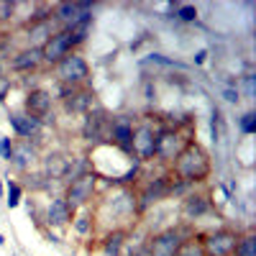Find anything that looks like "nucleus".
Instances as JSON below:
<instances>
[{"instance_id":"1","label":"nucleus","mask_w":256,"mask_h":256,"mask_svg":"<svg viewBox=\"0 0 256 256\" xmlns=\"http://www.w3.org/2000/svg\"><path fill=\"white\" fill-rule=\"evenodd\" d=\"M95 233H110V230H131L138 218V198L136 187H123V184H108L105 192H98V198L90 205Z\"/></svg>"},{"instance_id":"2","label":"nucleus","mask_w":256,"mask_h":256,"mask_svg":"<svg viewBox=\"0 0 256 256\" xmlns=\"http://www.w3.org/2000/svg\"><path fill=\"white\" fill-rule=\"evenodd\" d=\"M210 174H212V159L208 148L200 141L190 138L180 152V156L172 162V177L190 187H202L210 180Z\"/></svg>"},{"instance_id":"3","label":"nucleus","mask_w":256,"mask_h":256,"mask_svg":"<svg viewBox=\"0 0 256 256\" xmlns=\"http://www.w3.org/2000/svg\"><path fill=\"white\" fill-rule=\"evenodd\" d=\"M192 138V134L182 126H172V123H162L156 128V148H154V162L172 166V162L180 156V152L184 148V144Z\"/></svg>"},{"instance_id":"4","label":"nucleus","mask_w":256,"mask_h":256,"mask_svg":"<svg viewBox=\"0 0 256 256\" xmlns=\"http://www.w3.org/2000/svg\"><path fill=\"white\" fill-rule=\"evenodd\" d=\"M98 192H100V180L90 169V172H84V174H80V177H74V180H70L67 184H64V195L62 198L77 212L82 208H90L92 200L98 198Z\"/></svg>"},{"instance_id":"5","label":"nucleus","mask_w":256,"mask_h":256,"mask_svg":"<svg viewBox=\"0 0 256 256\" xmlns=\"http://www.w3.org/2000/svg\"><path fill=\"white\" fill-rule=\"evenodd\" d=\"M198 230H190L184 226H166L162 230H154L152 236L144 241V254L146 256H174L180 244Z\"/></svg>"},{"instance_id":"6","label":"nucleus","mask_w":256,"mask_h":256,"mask_svg":"<svg viewBox=\"0 0 256 256\" xmlns=\"http://www.w3.org/2000/svg\"><path fill=\"white\" fill-rule=\"evenodd\" d=\"M90 74H92L90 62L80 52H72L54 64V77H56L59 84H64V88H84V84L90 82Z\"/></svg>"},{"instance_id":"7","label":"nucleus","mask_w":256,"mask_h":256,"mask_svg":"<svg viewBox=\"0 0 256 256\" xmlns=\"http://www.w3.org/2000/svg\"><path fill=\"white\" fill-rule=\"evenodd\" d=\"M238 236H241V230L228 228V226L208 228V230L198 233L205 256H233V251H236V244H238Z\"/></svg>"},{"instance_id":"8","label":"nucleus","mask_w":256,"mask_h":256,"mask_svg":"<svg viewBox=\"0 0 256 256\" xmlns=\"http://www.w3.org/2000/svg\"><path fill=\"white\" fill-rule=\"evenodd\" d=\"M216 210V202H212L210 190H190L184 198H180V218L182 226H195L198 220L208 218L210 212Z\"/></svg>"},{"instance_id":"9","label":"nucleus","mask_w":256,"mask_h":256,"mask_svg":"<svg viewBox=\"0 0 256 256\" xmlns=\"http://www.w3.org/2000/svg\"><path fill=\"white\" fill-rule=\"evenodd\" d=\"M172 190H174V177L172 174H162L154 180H146L138 190H136V198H138V210L141 216L146 210H152L154 205L164 202L172 198Z\"/></svg>"},{"instance_id":"10","label":"nucleus","mask_w":256,"mask_h":256,"mask_svg":"<svg viewBox=\"0 0 256 256\" xmlns=\"http://www.w3.org/2000/svg\"><path fill=\"white\" fill-rule=\"evenodd\" d=\"M156 128L152 120H138L134 123V136H131V159L138 164L154 162V148H156Z\"/></svg>"},{"instance_id":"11","label":"nucleus","mask_w":256,"mask_h":256,"mask_svg":"<svg viewBox=\"0 0 256 256\" xmlns=\"http://www.w3.org/2000/svg\"><path fill=\"white\" fill-rule=\"evenodd\" d=\"M38 162H41V174H44L49 182H64V184L70 182L72 164H74V159L70 154H64V152H46Z\"/></svg>"},{"instance_id":"12","label":"nucleus","mask_w":256,"mask_h":256,"mask_svg":"<svg viewBox=\"0 0 256 256\" xmlns=\"http://www.w3.org/2000/svg\"><path fill=\"white\" fill-rule=\"evenodd\" d=\"M54 98L62 100L64 110L72 113V116H84L92 108V102H95V92L88 90V84H84V88H64V84H62V90Z\"/></svg>"},{"instance_id":"13","label":"nucleus","mask_w":256,"mask_h":256,"mask_svg":"<svg viewBox=\"0 0 256 256\" xmlns=\"http://www.w3.org/2000/svg\"><path fill=\"white\" fill-rule=\"evenodd\" d=\"M82 16H92V3L90 0H64V3L52 6V20L59 28H67Z\"/></svg>"},{"instance_id":"14","label":"nucleus","mask_w":256,"mask_h":256,"mask_svg":"<svg viewBox=\"0 0 256 256\" xmlns=\"http://www.w3.org/2000/svg\"><path fill=\"white\" fill-rule=\"evenodd\" d=\"M134 118L131 116H113L108 126V144L116 146L120 154L131 156V136H134Z\"/></svg>"},{"instance_id":"15","label":"nucleus","mask_w":256,"mask_h":256,"mask_svg":"<svg viewBox=\"0 0 256 256\" xmlns=\"http://www.w3.org/2000/svg\"><path fill=\"white\" fill-rule=\"evenodd\" d=\"M38 159H41V152H38V146H36V141H13V156H10V169L16 174H26V172H31V169L38 164Z\"/></svg>"},{"instance_id":"16","label":"nucleus","mask_w":256,"mask_h":256,"mask_svg":"<svg viewBox=\"0 0 256 256\" xmlns=\"http://www.w3.org/2000/svg\"><path fill=\"white\" fill-rule=\"evenodd\" d=\"M108 126L110 118L105 110H88L82 120V138L88 144H108Z\"/></svg>"},{"instance_id":"17","label":"nucleus","mask_w":256,"mask_h":256,"mask_svg":"<svg viewBox=\"0 0 256 256\" xmlns=\"http://www.w3.org/2000/svg\"><path fill=\"white\" fill-rule=\"evenodd\" d=\"M72 218H74V210L64 202V198L62 195H56V198H52L49 202H46V208H44V220L46 223V228H56V230H64V228H70L72 226Z\"/></svg>"},{"instance_id":"18","label":"nucleus","mask_w":256,"mask_h":256,"mask_svg":"<svg viewBox=\"0 0 256 256\" xmlns=\"http://www.w3.org/2000/svg\"><path fill=\"white\" fill-rule=\"evenodd\" d=\"M8 123H10V131L24 141H36L38 134L44 131V123L34 116H28V113H24V110H10Z\"/></svg>"},{"instance_id":"19","label":"nucleus","mask_w":256,"mask_h":256,"mask_svg":"<svg viewBox=\"0 0 256 256\" xmlns=\"http://www.w3.org/2000/svg\"><path fill=\"white\" fill-rule=\"evenodd\" d=\"M52 108H54V95L44 88H34L31 92H26V100H24V113L38 118L44 123L49 116H52Z\"/></svg>"},{"instance_id":"20","label":"nucleus","mask_w":256,"mask_h":256,"mask_svg":"<svg viewBox=\"0 0 256 256\" xmlns=\"http://www.w3.org/2000/svg\"><path fill=\"white\" fill-rule=\"evenodd\" d=\"M72 52H77L74 49V44H72V38L67 36V31L64 28H59L44 46H41V59H44V64H54L59 62V59H64L67 54H72Z\"/></svg>"},{"instance_id":"21","label":"nucleus","mask_w":256,"mask_h":256,"mask_svg":"<svg viewBox=\"0 0 256 256\" xmlns=\"http://www.w3.org/2000/svg\"><path fill=\"white\" fill-rule=\"evenodd\" d=\"M44 59H41V49H34V46H26L20 49L18 54H13L10 59V72L16 74H31V72H38Z\"/></svg>"},{"instance_id":"22","label":"nucleus","mask_w":256,"mask_h":256,"mask_svg":"<svg viewBox=\"0 0 256 256\" xmlns=\"http://www.w3.org/2000/svg\"><path fill=\"white\" fill-rule=\"evenodd\" d=\"M59 31V26L54 24L52 18H41V20H28L26 26V36H28V46L34 49H41L46 44V41Z\"/></svg>"},{"instance_id":"23","label":"nucleus","mask_w":256,"mask_h":256,"mask_svg":"<svg viewBox=\"0 0 256 256\" xmlns=\"http://www.w3.org/2000/svg\"><path fill=\"white\" fill-rule=\"evenodd\" d=\"M128 238H131V230H110L100 236V254L102 256H123Z\"/></svg>"},{"instance_id":"24","label":"nucleus","mask_w":256,"mask_h":256,"mask_svg":"<svg viewBox=\"0 0 256 256\" xmlns=\"http://www.w3.org/2000/svg\"><path fill=\"white\" fill-rule=\"evenodd\" d=\"M72 230H74L77 238H92L95 236V220H92V210L90 208H82V210L74 212Z\"/></svg>"},{"instance_id":"25","label":"nucleus","mask_w":256,"mask_h":256,"mask_svg":"<svg viewBox=\"0 0 256 256\" xmlns=\"http://www.w3.org/2000/svg\"><path fill=\"white\" fill-rule=\"evenodd\" d=\"M64 31H67V36L72 38V44H74V49H77L80 44H84V41H88V36H90V31H92V16L77 18L74 24H70Z\"/></svg>"},{"instance_id":"26","label":"nucleus","mask_w":256,"mask_h":256,"mask_svg":"<svg viewBox=\"0 0 256 256\" xmlns=\"http://www.w3.org/2000/svg\"><path fill=\"white\" fill-rule=\"evenodd\" d=\"M233 256H256V233H254V228L241 230V236H238V244H236V251H233Z\"/></svg>"},{"instance_id":"27","label":"nucleus","mask_w":256,"mask_h":256,"mask_svg":"<svg viewBox=\"0 0 256 256\" xmlns=\"http://www.w3.org/2000/svg\"><path fill=\"white\" fill-rule=\"evenodd\" d=\"M20 200H24V184L13 177H8L6 180V205H8V210H16L20 205Z\"/></svg>"},{"instance_id":"28","label":"nucleus","mask_w":256,"mask_h":256,"mask_svg":"<svg viewBox=\"0 0 256 256\" xmlns=\"http://www.w3.org/2000/svg\"><path fill=\"white\" fill-rule=\"evenodd\" d=\"M174 256H205L202 246H200V238H198V233H192V236H187L180 248L174 251Z\"/></svg>"},{"instance_id":"29","label":"nucleus","mask_w":256,"mask_h":256,"mask_svg":"<svg viewBox=\"0 0 256 256\" xmlns=\"http://www.w3.org/2000/svg\"><path fill=\"white\" fill-rule=\"evenodd\" d=\"M238 128H241V134H244V136L256 134V113H254V110H246V113L238 118Z\"/></svg>"},{"instance_id":"30","label":"nucleus","mask_w":256,"mask_h":256,"mask_svg":"<svg viewBox=\"0 0 256 256\" xmlns=\"http://www.w3.org/2000/svg\"><path fill=\"white\" fill-rule=\"evenodd\" d=\"M16 10H18V3H13V0H0V26L10 24L16 18Z\"/></svg>"},{"instance_id":"31","label":"nucleus","mask_w":256,"mask_h":256,"mask_svg":"<svg viewBox=\"0 0 256 256\" xmlns=\"http://www.w3.org/2000/svg\"><path fill=\"white\" fill-rule=\"evenodd\" d=\"M174 16L182 20V24H195V20H198V8H195V6H182V3H180V8L174 10Z\"/></svg>"},{"instance_id":"32","label":"nucleus","mask_w":256,"mask_h":256,"mask_svg":"<svg viewBox=\"0 0 256 256\" xmlns=\"http://www.w3.org/2000/svg\"><path fill=\"white\" fill-rule=\"evenodd\" d=\"M13 156V138L10 136H0V159L10 162Z\"/></svg>"},{"instance_id":"33","label":"nucleus","mask_w":256,"mask_h":256,"mask_svg":"<svg viewBox=\"0 0 256 256\" xmlns=\"http://www.w3.org/2000/svg\"><path fill=\"white\" fill-rule=\"evenodd\" d=\"M223 100H226V102H238V100H241L238 88H226V90H223Z\"/></svg>"},{"instance_id":"34","label":"nucleus","mask_w":256,"mask_h":256,"mask_svg":"<svg viewBox=\"0 0 256 256\" xmlns=\"http://www.w3.org/2000/svg\"><path fill=\"white\" fill-rule=\"evenodd\" d=\"M10 88H13V84H10V77H0V102H3L6 98H8V92H10Z\"/></svg>"},{"instance_id":"35","label":"nucleus","mask_w":256,"mask_h":256,"mask_svg":"<svg viewBox=\"0 0 256 256\" xmlns=\"http://www.w3.org/2000/svg\"><path fill=\"white\" fill-rule=\"evenodd\" d=\"M244 88H246V98L254 95V74H246L244 77Z\"/></svg>"},{"instance_id":"36","label":"nucleus","mask_w":256,"mask_h":256,"mask_svg":"<svg viewBox=\"0 0 256 256\" xmlns=\"http://www.w3.org/2000/svg\"><path fill=\"white\" fill-rule=\"evenodd\" d=\"M192 62H195V64H205L208 62V49H200L195 56H192Z\"/></svg>"},{"instance_id":"37","label":"nucleus","mask_w":256,"mask_h":256,"mask_svg":"<svg viewBox=\"0 0 256 256\" xmlns=\"http://www.w3.org/2000/svg\"><path fill=\"white\" fill-rule=\"evenodd\" d=\"M123 256H146V254H144V246H138L136 251H126Z\"/></svg>"},{"instance_id":"38","label":"nucleus","mask_w":256,"mask_h":256,"mask_svg":"<svg viewBox=\"0 0 256 256\" xmlns=\"http://www.w3.org/2000/svg\"><path fill=\"white\" fill-rule=\"evenodd\" d=\"M6 192V177H3V172H0V195Z\"/></svg>"},{"instance_id":"39","label":"nucleus","mask_w":256,"mask_h":256,"mask_svg":"<svg viewBox=\"0 0 256 256\" xmlns=\"http://www.w3.org/2000/svg\"><path fill=\"white\" fill-rule=\"evenodd\" d=\"M3 49H6V34L0 31V52H3Z\"/></svg>"},{"instance_id":"40","label":"nucleus","mask_w":256,"mask_h":256,"mask_svg":"<svg viewBox=\"0 0 256 256\" xmlns=\"http://www.w3.org/2000/svg\"><path fill=\"white\" fill-rule=\"evenodd\" d=\"M3 72H6V67H3V59H0V77H3Z\"/></svg>"},{"instance_id":"41","label":"nucleus","mask_w":256,"mask_h":256,"mask_svg":"<svg viewBox=\"0 0 256 256\" xmlns=\"http://www.w3.org/2000/svg\"><path fill=\"white\" fill-rule=\"evenodd\" d=\"M6 244V238H3V233H0V246H3Z\"/></svg>"}]
</instances>
